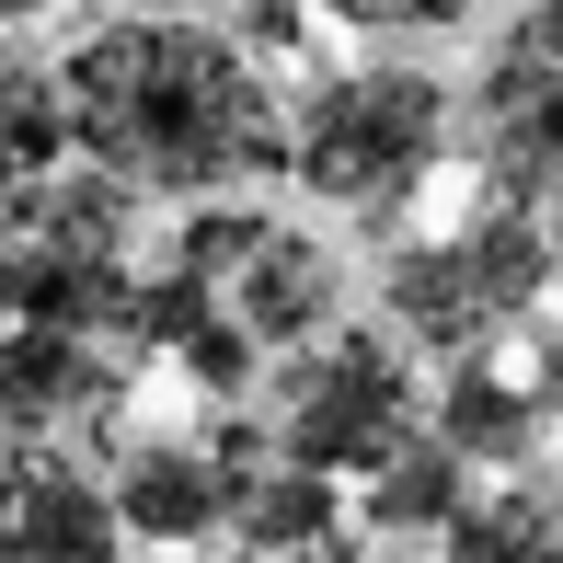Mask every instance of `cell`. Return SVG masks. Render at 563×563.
Listing matches in <instances>:
<instances>
[{"label":"cell","mask_w":563,"mask_h":563,"mask_svg":"<svg viewBox=\"0 0 563 563\" xmlns=\"http://www.w3.org/2000/svg\"><path fill=\"white\" fill-rule=\"evenodd\" d=\"M69 92V150L92 173L139 196H219L253 185V173H288V104L265 92L242 35H208V23H92L58 58Z\"/></svg>","instance_id":"6da1fadb"},{"label":"cell","mask_w":563,"mask_h":563,"mask_svg":"<svg viewBox=\"0 0 563 563\" xmlns=\"http://www.w3.org/2000/svg\"><path fill=\"white\" fill-rule=\"evenodd\" d=\"M219 299H230V322H242L253 345H311V334H334V311H345V265L311 242V230H253L242 242V265L219 276Z\"/></svg>","instance_id":"9c48e42d"},{"label":"cell","mask_w":563,"mask_h":563,"mask_svg":"<svg viewBox=\"0 0 563 563\" xmlns=\"http://www.w3.org/2000/svg\"><path fill=\"white\" fill-rule=\"evenodd\" d=\"M402 438H426V391H415V356L379 322H334L288 356V379H276V449L288 460L368 483Z\"/></svg>","instance_id":"5b68a950"},{"label":"cell","mask_w":563,"mask_h":563,"mask_svg":"<svg viewBox=\"0 0 563 563\" xmlns=\"http://www.w3.org/2000/svg\"><path fill=\"white\" fill-rule=\"evenodd\" d=\"M472 139H483V185L518 196V208H563V69L552 58H518L506 46L472 92Z\"/></svg>","instance_id":"52a82bcc"},{"label":"cell","mask_w":563,"mask_h":563,"mask_svg":"<svg viewBox=\"0 0 563 563\" xmlns=\"http://www.w3.org/2000/svg\"><path fill=\"white\" fill-rule=\"evenodd\" d=\"M126 219H139V185L92 162L0 196V322H69V334L126 345V311H139Z\"/></svg>","instance_id":"7a4b0ae2"},{"label":"cell","mask_w":563,"mask_h":563,"mask_svg":"<svg viewBox=\"0 0 563 563\" xmlns=\"http://www.w3.org/2000/svg\"><path fill=\"white\" fill-rule=\"evenodd\" d=\"M552 265H563V253H552V219L518 208V196H483L460 230L391 253L379 311H391V334L426 345V356H483L495 334H518V322L552 299Z\"/></svg>","instance_id":"277c9868"},{"label":"cell","mask_w":563,"mask_h":563,"mask_svg":"<svg viewBox=\"0 0 563 563\" xmlns=\"http://www.w3.org/2000/svg\"><path fill=\"white\" fill-rule=\"evenodd\" d=\"M242 46H253V58L299 46V0H253V12H242Z\"/></svg>","instance_id":"ac0fdd59"},{"label":"cell","mask_w":563,"mask_h":563,"mask_svg":"<svg viewBox=\"0 0 563 563\" xmlns=\"http://www.w3.org/2000/svg\"><path fill=\"white\" fill-rule=\"evenodd\" d=\"M356 35H438V23H472V0H322Z\"/></svg>","instance_id":"2e32d148"},{"label":"cell","mask_w":563,"mask_h":563,"mask_svg":"<svg viewBox=\"0 0 563 563\" xmlns=\"http://www.w3.org/2000/svg\"><path fill=\"white\" fill-rule=\"evenodd\" d=\"M0 563H126V518L104 483H81L58 449H35V472L0 506Z\"/></svg>","instance_id":"30bf717a"},{"label":"cell","mask_w":563,"mask_h":563,"mask_svg":"<svg viewBox=\"0 0 563 563\" xmlns=\"http://www.w3.org/2000/svg\"><path fill=\"white\" fill-rule=\"evenodd\" d=\"M541 426H552V402L529 391V379H506L495 345L460 356L449 391H438V438L472 460V472H529V460H541Z\"/></svg>","instance_id":"8fae6325"},{"label":"cell","mask_w":563,"mask_h":563,"mask_svg":"<svg viewBox=\"0 0 563 563\" xmlns=\"http://www.w3.org/2000/svg\"><path fill=\"white\" fill-rule=\"evenodd\" d=\"M449 126H460V104L438 69H334V81H311L288 104V173L322 208L391 219L449 162Z\"/></svg>","instance_id":"3957f363"},{"label":"cell","mask_w":563,"mask_h":563,"mask_svg":"<svg viewBox=\"0 0 563 563\" xmlns=\"http://www.w3.org/2000/svg\"><path fill=\"white\" fill-rule=\"evenodd\" d=\"M506 46H518V58H552V69H563V0H518V35H506Z\"/></svg>","instance_id":"e0dca14e"},{"label":"cell","mask_w":563,"mask_h":563,"mask_svg":"<svg viewBox=\"0 0 563 563\" xmlns=\"http://www.w3.org/2000/svg\"><path fill=\"white\" fill-rule=\"evenodd\" d=\"M460 506H472V460L426 426V438H402V449L368 472V518H356V529H368V541H415V529H438V541H449Z\"/></svg>","instance_id":"4fadbf2b"},{"label":"cell","mask_w":563,"mask_h":563,"mask_svg":"<svg viewBox=\"0 0 563 563\" xmlns=\"http://www.w3.org/2000/svg\"><path fill=\"white\" fill-rule=\"evenodd\" d=\"M253 472H265V460H253ZM242 460H230L219 438L196 449V438H139L115 460V518H126V541H162V552H196L208 541V529H230V506H242Z\"/></svg>","instance_id":"8992f818"},{"label":"cell","mask_w":563,"mask_h":563,"mask_svg":"<svg viewBox=\"0 0 563 563\" xmlns=\"http://www.w3.org/2000/svg\"><path fill=\"white\" fill-rule=\"evenodd\" d=\"M185 563H196V552H185Z\"/></svg>","instance_id":"ffe728a7"},{"label":"cell","mask_w":563,"mask_h":563,"mask_svg":"<svg viewBox=\"0 0 563 563\" xmlns=\"http://www.w3.org/2000/svg\"><path fill=\"white\" fill-rule=\"evenodd\" d=\"M58 162H69V92H58V69H35L0 35V196L46 185Z\"/></svg>","instance_id":"9a60e30c"},{"label":"cell","mask_w":563,"mask_h":563,"mask_svg":"<svg viewBox=\"0 0 563 563\" xmlns=\"http://www.w3.org/2000/svg\"><path fill=\"white\" fill-rule=\"evenodd\" d=\"M299 563H368V552H356V541H334V552H299Z\"/></svg>","instance_id":"d6986e66"},{"label":"cell","mask_w":563,"mask_h":563,"mask_svg":"<svg viewBox=\"0 0 563 563\" xmlns=\"http://www.w3.org/2000/svg\"><path fill=\"white\" fill-rule=\"evenodd\" d=\"M438 563H563V483L552 472H518L506 495L460 506Z\"/></svg>","instance_id":"5bb4252c"},{"label":"cell","mask_w":563,"mask_h":563,"mask_svg":"<svg viewBox=\"0 0 563 563\" xmlns=\"http://www.w3.org/2000/svg\"><path fill=\"white\" fill-rule=\"evenodd\" d=\"M115 402V356L104 334L69 322H0V438H58V426Z\"/></svg>","instance_id":"ba28073f"},{"label":"cell","mask_w":563,"mask_h":563,"mask_svg":"<svg viewBox=\"0 0 563 563\" xmlns=\"http://www.w3.org/2000/svg\"><path fill=\"white\" fill-rule=\"evenodd\" d=\"M230 541H242V552H265V563L334 552V541H345V495H334V472H311V460H288V449H276L265 472L242 483V506H230Z\"/></svg>","instance_id":"7c38bea8"}]
</instances>
